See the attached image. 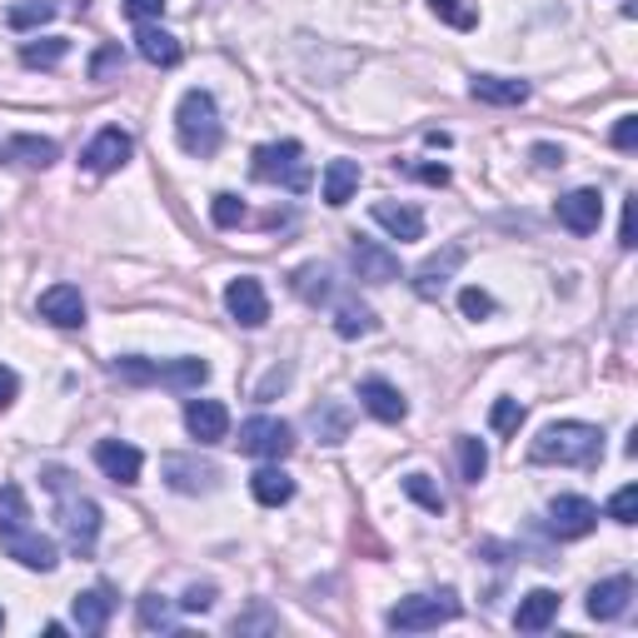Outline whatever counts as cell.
<instances>
[{"label": "cell", "mask_w": 638, "mask_h": 638, "mask_svg": "<svg viewBox=\"0 0 638 638\" xmlns=\"http://www.w3.org/2000/svg\"><path fill=\"white\" fill-rule=\"evenodd\" d=\"M184 429L200 444H220L230 434V410L220 400H190L184 404Z\"/></svg>", "instance_id": "17"}, {"label": "cell", "mask_w": 638, "mask_h": 638, "mask_svg": "<svg viewBox=\"0 0 638 638\" xmlns=\"http://www.w3.org/2000/svg\"><path fill=\"white\" fill-rule=\"evenodd\" d=\"M614 145H618V150H634V145H638V115L618 120V125H614Z\"/></svg>", "instance_id": "48"}, {"label": "cell", "mask_w": 638, "mask_h": 638, "mask_svg": "<svg viewBox=\"0 0 638 638\" xmlns=\"http://www.w3.org/2000/svg\"><path fill=\"white\" fill-rule=\"evenodd\" d=\"M160 474H165V484H170L175 494H210V489L220 484V469L200 464V459H190V455H165Z\"/></svg>", "instance_id": "9"}, {"label": "cell", "mask_w": 638, "mask_h": 638, "mask_svg": "<svg viewBox=\"0 0 638 638\" xmlns=\"http://www.w3.org/2000/svg\"><path fill=\"white\" fill-rule=\"evenodd\" d=\"M553 614H559V594H553V589H534V594H524L519 608H514V628H519V634H539V628L553 624Z\"/></svg>", "instance_id": "21"}, {"label": "cell", "mask_w": 638, "mask_h": 638, "mask_svg": "<svg viewBox=\"0 0 638 638\" xmlns=\"http://www.w3.org/2000/svg\"><path fill=\"white\" fill-rule=\"evenodd\" d=\"M0 628H5V614H0Z\"/></svg>", "instance_id": "52"}, {"label": "cell", "mask_w": 638, "mask_h": 638, "mask_svg": "<svg viewBox=\"0 0 638 638\" xmlns=\"http://www.w3.org/2000/svg\"><path fill=\"white\" fill-rule=\"evenodd\" d=\"M310 424H314V434H320L325 444H339L349 434V414L339 410V404H320V410L310 414Z\"/></svg>", "instance_id": "33"}, {"label": "cell", "mask_w": 638, "mask_h": 638, "mask_svg": "<svg viewBox=\"0 0 638 638\" xmlns=\"http://www.w3.org/2000/svg\"><path fill=\"white\" fill-rule=\"evenodd\" d=\"M249 494L260 499L265 508H280L294 499V479L284 469H260V474H249Z\"/></svg>", "instance_id": "27"}, {"label": "cell", "mask_w": 638, "mask_h": 638, "mask_svg": "<svg viewBox=\"0 0 638 638\" xmlns=\"http://www.w3.org/2000/svg\"><path fill=\"white\" fill-rule=\"evenodd\" d=\"M449 618H459L455 594H414V598H400L384 624H390L394 634H424V628H439V624H449Z\"/></svg>", "instance_id": "6"}, {"label": "cell", "mask_w": 638, "mask_h": 638, "mask_svg": "<svg viewBox=\"0 0 638 638\" xmlns=\"http://www.w3.org/2000/svg\"><path fill=\"white\" fill-rule=\"evenodd\" d=\"M21 529H31V504H25L21 484H0V539Z\"/></svg>", "instance_id": "28"}, {"label": "cell", "mask_w": 638, "mask_h": 638, "mask_svg": "<svg viewBox=\"0 0 638 638\" xmlns=\"http://www.w3.org/2000/svg\"><path fill=\"white\" fill-rule=\"evenodd\" d=\"M96 464L105 469V479L110 484H141V469H145V459H141V449L135 444H120V439H100L96 444Z\"/></svg>", "instance_id": "13"}, {"label": "cell", "mask_w": 638, "mask_h": 638, "mask_svg": "<svg viewBox=\"0 0 638 638\" xmlns=\"http://www.w3.org/2000/svg\"><path fill=\"white\" fill-rule=\"evenodd\" d=\"M484 469H489L484 444L464 434V439H459V474H464V484H479V479H484Z\"/></svg>", "instance_id": "35"}, {"label": "cell", "mask_w": 638, "mask_h": 638, "mask_svg": "<svg viewBox=\"0 0 638 638\" xmlns=\"http://www.w3.org/2000/svg\"><path fill=\"white\" fill-rule=\"evenodd\" d=\"M115 374L125 384H170V390H200L210 379L205 359H170V365H155V359H115Z\"/></svg>", "instance_id": "5"}, {"label": "cell", "mask_w": 638, "mask_h": 638, "mask_svg": "<svg viewBox=\"0 0 638 638\" xmlns=\"http://www.w3.org/2000/svg\"><path fill=\"white\" fill-rule=\"evenodd\" d=\"M249 175L260 184H280L290 195H304L314 180L310 160H304V145L300 141H275V145H260L255 160H249Z\"/></svg>", "instance_id": "4"}, {"label": "cell", "mask_w": 638, "mask_h": 638, "mask_svg": "<svg viewBox=\"0 0 638 638\" xmlns=\"http://www.w3.org/2000/svg\"><path fill=\"white\" fill-rule=\"evenodd\" d=\"M5 155H15V160L31 165V170H45V165L60 160V145H55V141H41V135H15V141L5 145Z\"/></svg>", "instance_id": "29"}, {"label": "cell", "mask_w": 638, "mask_h": 638, "mask_svg": "<svg viewBox=\"0 0 638 638\" xmlns=\"http://www.w3.org/2000/svg\"><path fill=\"white\" fill-rule=\"evenodd\" d=\"M275 624H280V618H275V614H265V608H255V614H249V618H235V634H255V628H260V634H270Z\"/></svg>", "instance_id": "46"}, {"label": "cell", "mask_w": 638, "mask_h": 638, "mask_svg": "<svg viewBox=\"0 0 638 638\" xmlns=\"http://www.w3.org/2000/svg\"><path fill=\"white\" fill-rule=\"evenodd\" d=\"M459 265H464V245H444L439 255H429V260L414 270V294H419V300H439Z\"/></svg>", "instance_id": "11"}, {"label": "cell", "mask_w": 638, "mask_h": 638, "mask_svg": "<svg viewBox=\"0 0 638 638\" xmlns=\"http://www.w3.org/2000/svg\"><path fill=\"white\" fill-rule=\"evenodd\" d=\"M349 260H355V270H359V280H365V284H390V280H400V260H394L384 245H374V239H355Z\"/></svg>", "instance_id": "16"}, {"label": "cell", "mask_w": 638, "mask_h": 638, "mask_svg": "<svg viewBox=\"0 0 638 638\" xmlns=\"http://www.w3.org/2000/svg\"><path fill=\"white\" fill-rule=\"evenodd\" d=\"M628 604H634V579H628V573H618V579L594 584V594H589V618L608 624V618H618Z\"/></svg>", "instance_id": "20"}, {"label": "cell", "mask_w": 638, "mask_h": 638, "mask_svg": "<svg viewBox=\"0 0 638 638\" xmlns=\"http://www.w3.org/2000/svg\"><path fill=\"white\" fill-rule=\"evenodd\" d=\"M608 519H614V524H634L638 519V489L634 484H624L614 499H608Z\"/></svg>", "instance_id": "41"}, {"label": "cell", "mask_w": 638, "mask_h": 638, "mask_svg": "<svg viewBox=\"0 0 638 638\" xmlns=\"http://www.w3.org/2000/svg\"><path fill=\"white\" fill-rule=\"evenodd\" d=\"M459 310H464L469 320H484V314H494V300H489L484 290H474V284H469V290L459 294Z\"/></svg>", "instance_id": "43"}, {"label": "cell", "mask_w": 638, "mask_h": 638, "mask_svg": "<svg viewBox=\"0 0 638 638\" xmlns=\"http://www.w3.org/2000/svg\"><path fill=\"white\" fill-rule=\"evenodd\" d=\"M239 449H245L249 459H284L294 449V429L284 419L255 414V419L239 424Z\"/></svg>", "instance_id": "7"}, {"label": "cell", "mask_w": 638, "mask_h": 638, "mask_svg": "<svg viewBox=\"0 0 638 638\" xmlns=\"http://www.w3.org/2000/svg\"><path fill=\"white\" fill-rule=\"evenodd\" d=\"M125 70V51L120 45H100L96 55H90V80H110Z\"/></svg>", "instance_id": "38"}, {"label": "cell", "mask_w": 638, "mask_h": 638, "mask_svg": "<svg viewBox=\"0 0 638 638\" xmlns=\"http://www.w3.org/2000/svg\"><path fill=\"white\" fill-rule=\"evenodd\" d=\"M529 459L534 464H573V469H589L604 459V434L594 424H549L539 439L529 444Z\"/></svg>", "instance_id": "1"}, {"label": "cell", "mask_w": 638, "mask_h": 638, "mask_svg": "<svg viewBox=\"0 0 638 638\" xmlns=\"http://www.w3.org/2000/svg\"><path fill=\"white\" fill-rule=\"evenodd\" d=\"M335 335L339 339H359V335H374V314L365 310V304H339V314H335Z\"/></svg>", "instance_id": "32"}, {"label": "cell", "mask_w": 638, "mask_h": 638, "mask_svg": "<svg viewBox=\"0 0 638 638\" xmlns=\"http://www.w3.org/2000/svg\"><path fill=\"white\" fill-rule=\"evenodd\" d=\"M165 11V0H125V15H131V21H155V15Z\"/></svg>", "instance_id": "47"}, {"label": "cell", "mask_w": 638, "mask_h": 638, "mask_svg": "<svg viewBox=\"0 0 638 638\" xmlns=\"http://www.w3.org/2000/svg\"><path fill=\"white\" fill-rule=\"evenodd\" d=\"M135 45H141V55L150 60V66H160V70L180 66V41H175L170 31H160V25H141Z\"/></svg>", "instance_id": "24"}, {"label": "cell", "mask_w": 638, "mask_h": 638, "mask_svg": "<svg viewBox=\"0 0 638 638\" xmlns=\"http://www.w3.org/2000/svg\"><path fill=\"white\" fill-rule=\"evenodd\" d=\"M553 215H559V225L569 230V235H594L598 220H604V200H598V190H569V195L553 205Z\"/></svg>", "instance_id": "12"}, {"label": "cell", "mask_w": 638, "mask_h": 638, "mask_svg": "<svg viewBox=\"0 0 638 638\" xmlns=\"http://www.w3.org/2000/svg\"><path fill=\"white\" fill-rule=\"evenodd\" d=\"M374 220L390 230L394 239H424V215L414 205H394V200H379L374 205Z\"/></svg>", "instance_id": "23"}, {"label": "cell", "mask_w": 638, "mask_h": 638, "mask_svg": "<svg viewBox=\"0 0 638 638\" xmlns=\"http://www.w3.org/2000/svg\"><path fill=\"white\" fill-rule=\"evenodd\" d=\"M131 135L120 131V125H110V131H100L96 141L86 145V155H80V160H86V170L90 175H110V170H120V165L131 160Z\"/></svg>", "instance_id": "14"}, {"label": "cell", "mask_w": 638, "mask_h": 638, "mask_svg": "<svg viewBox=\"0 0 638 638\" xmlns=\"http://www.w3.org/2000/svg\"><path fill=\"white\" fill-rule=\"evenodd\" d=\"M70 55V41H60V35H51V41H31L21 51V66H31V70H51V66H60Z\"/></svg>", "instance_id": "31"}, {"label": "cell", "mask_w": 638, "mask_h": 638, "mask_svg": "<svg viewBox=\"0 0 638 638\" xmlns=\"http://www.w3.org/2000/svg\"><path fill=\"white\" fill-rule=\"evenodd\" d=\"M410 175H419V180H429V184H449V170H444V165H414Z\"/></svg>", "instance_id": "50"}, {"label": "cell", "mask_w": 638, "mask_h": 638, "mask_svg": "<svg viewBox=\"0 0 638 638\" xmlns=\"http://www.w3.org/2000/svg\"><path fill=\"white\" fill-rule=\"evenodd\" d=\"M534 155H539V165H563V150H553V145H539Z\"/></svg>", "instance_id": "51"}, {"label": "cell", "mask_w": 638, "mask_h": 638, "mask_svg": "<svg viewBox=\"0 0 638 638\" xmlns=\"http://www.w3.org/2000/svg\"><path fill=\"white\" fill-rule=\"evenodd\" d=\"M618 245H624V249L638 245V239H634V200L624 205V220H618Z\"/></svg>", "instance_id": "49"}, {"label": "cell", "mask_w": 638, "mask_h": 638, "mask_svg": "<svg viewBox=\"0 0 638 638\" xmlns=\"http://www.w3.org/2000/svg\"><path fill=\"white\" fill-rule=\"evenodd\" d=\"M210 215H215V225H220V230H235L239 220H245V200H239V195H215Z\"/></svg>", "instance_id": "42"}, {"label": "cell", "mask_w": 638, "mask_h": 638, "mask_svg": "<svg viewBox=\"0 0 638 638\" xmlns=\"http://www.w3.org/2000/svg\"><path fill=\"white\" fill-rule=\"evenodd\" d=\"M474 100H484V105H524L529 100V86L524 80H504V76H474Z\"/></svg>", "instance_id": "26"}, {"label": "cell", "mask_w": 638, "mask_h": 638, "mask_svg": "<svg viewBox=\"0 0 638 638\" xmlns=\"http://www.w3.org/2000/svg\"><path fill=\"white\" fill-rule=\"evenodd\" d=\"M210 604H215V584H195V589H184V598H180V608H184V614H205Z\"/></svg>", "instance_id": "44"}, {"label": "cell", "mask_w": 638, "mask_h": 638, "mask_svg": "<svg viewBox=\"0 0 638 638\" xmlns=\"http://www.w3.org/2000/svg\"><path fill=\"white\" fill-rule=\"evenodd\" d=\"M429 11L439 15V21H449L455 31H474V25H479V11H474V5H464V0H429Z\"/></svg>", "instance_id": "37"}, {"label": "cell", "mask_w": 638, "mask_h": 638, "mask_svg": "<svg viewBox=\"0 0 638 638\" xmlns=\"http://www.w3.org/2000/svg\"><path fill=\"white\" fill-rule=\"evenodd\" d=\"M175 135H180V150L195 155V160H210L225 141V125H220V110L210 90H184L180 110H175Z\"/></svg>", "instance_id": "2"}, {"label": "cell", "mask_w": 638, "mask_h": 638, "mask_svg": "<svg viewBox=\"0 0 638 638\" xmlns=\"http://www.w3.org/2000/svg\"><path fill=\"white\" fill-rule=\"evenodd\" d=\"M110 614H115V594H110L105 584L76 594V628H80V634H105Z\"/></svg>", "instance_id": "22"}, {"label": "cell", "mask_w": 638, "mask_h": 638, "mask_svg": "<svg viewBox=\"0 0 638 638\" xmlns=\"http://www.w3.org/2000/svg\"><path fill=\"white\" fill-rule=\"evenodd\" d=\"M359 160H329V170H325V205H349L355 200V190H359Z\"/></svg>", "instance_id": "25"}, {"label": "cell", "mask_w": 638, "mask_h": 638, "mask_svg": "<svg viewBox=\"0 0 638 638\" xmlns=\"http://www.w3.org/2000/svg\"><path fill=\"white\" fill-rule=\"evenodd\" d=\"M41 320H51V325H60V329L86 325V300H80L76 284H51V290L41 294Z\"/></svg>", "instance_id": "15"}, {"label": "cell", "mask_w": 638, "mask_h": 638, "mask_svg": "<svg viewBox=\"0 0 638 638\" xmlns=\"http://www.w3.org/2000/svg\"><path fill=\"white\" fill-rule=\"evenodd\" d=\"M404 494L419 499V504L429 508V514H444V494L429 484V474H410V479H404Z\"/></svg>", "instance_id": "39"}, {"label": "cell", "mask_w": 638, "mask_h": 638, "mask_svg": "<svg viewBox=\"0 0 638 638\" xmlns=\"http://www.w3.org/2000/svg\"><path fill=\"white\" fill-rule=\"evenodd\" d=\"M294 294H300L304 304H320V300H329L335 294V284H329V270L325 265H304V270H294Z\"/></svg>", "instance_id": "30"}, {"label": "cell", "mask_w": 638, "mask_h": 638, "mask_svg": "<svg viewBox=\"0 0 638 638\" xmlns=\"http://www.w3.org/2000/svg\"><path fill=\"white\" fill-rule=\"evenodd\" d=\"M594 524H598V508L589 504L584 494H559L549 504L553 539H584V534H594Z\"/></svg>", "instance_id": "8"}, {"label": "cell", "mask_w": 638, "mask_h": 638, "mask_svg": "<svg viewBox=\"0 0 638 638\" xmlns=\"http://www.w3.org/2000/svg\"><path fill=\"white\" fill-rule=\"evenodd\" d=\"M489 424H494V434H514L524 424V404L519 400H499L494 410H489Z\"/></svg>", "instance_id": "40"}, {"label": "cell", "mask_w": 638, "mask_h": 638, "mask_svg": "<svg viewBox=\"0 0 638 638\" xmlns=\"http://www.w3.org/2000/svg\"><path fill=\"white\" fill-rule=\"evenodd\" d=\"M141 628H150V634L155 628H160V634H175V608L165 604L160 594H145L141 598Z\"/></svg>", "instance_id": "36"}, {"label": "cell", "mask_w": 638, "mask_h": 638, "mask_svg": "<svg viewBox=\"0 0 638 638\" xmlns=\"http://www.w3.org/2000/svg\"><path fill=\"white\" fill-rule=\"evenodd\" d=\"M45 489H51V494L60 499V529H66L70 549H76V553H90V549H96V539H100V504L70 489V474H66V469H45Z\"/></svg>", "instance_id": "3"}, {"label": "cell", "mask_w": 638, "mask_h": 638, "mask_svg": "<svg viewBox=\"0 0 638 638\" xmlns=\"http://www.w3.org/2000/svg\"><path fill=\"white\" fill-rule=\"evenodd\" d=\"M0 544H5V553H11L15 563H25V569H41V573H51L55 563H60V559H55V544L45 539V534H35V529L5 534V539H0Z\"/></svg>", "instance_id": "18"}, {"label": "cell", "mask_w": 638, "mask_h": 638, "mask_svg": "<svg viewBox=\"0 0 638 638\" xmlns=\"http://www.w3.org/2000/svg\"><path fill=\"white\" fill-rule=\"evenodd\" d=\"M359 404H365L374 419H384V424H400L404 414H410V404H404V394L394 390L390 379H365L359 384Z\"/></svg>", "instance_id": "19"}, {"label": "cell", "mask_w": 638, "mask_h": 638, "mask_svg": "<svg viewBox=\"0 0 638 638\" xmlns=\"http://www.w3.org/2000/svg\"><path fill=\"white\" fill-rule=\"evenodd\" d=\"M15 394H21V374L11 365H0V410H11Z\"/></svg>", "instance_id": "45"}, {"label": "cell", "mask_w": 638, "mask_h": 638, "mask_svg": "<svg viewBox=\"0 0 638 638\" xmlns=\"http://www.w3.org/2000/svg\"><path fill=\"white\" fill-rule=\"evenodd\" d=\"M225 310L235 314V320H239L245 329H260L265 320H270V300H265V284L255 280V275H239V280H230Z\"/></svg>", "instance_id": "10"}, {"label": "cell", "mask_w": 638, "mask_h": 638, "mask_svg": "<svg viewBox=\"0 0 638 638\" xmlns=\"http://www.w3.org/2000/svg\"><path fill=\"white\" fill-rule=\"evenodd\" d=\"M55 0H25V5H11L5 11V21H11V31H31V25H45V21H55Z\"/></svg>", "instance_id": "34"}]
</instances>
